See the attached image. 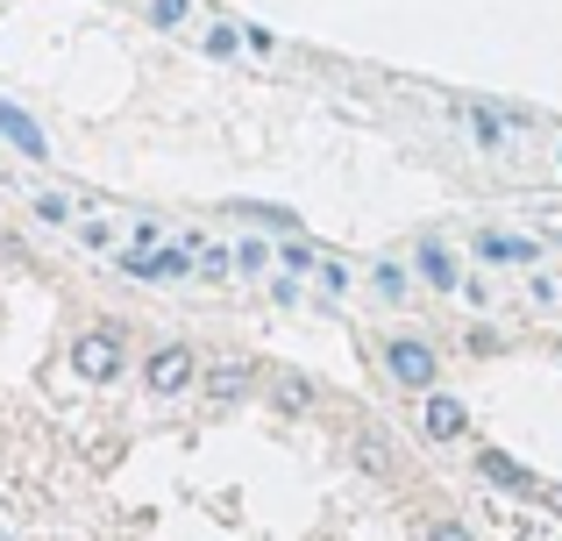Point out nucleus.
Returning <instances> with one entry per match:
<instances>
[{
    "label": "nucleus",
    "mask_w": 562,
    "mask_h": 541,
    "mask_svg": "<svg viewBox=\"0 0 562 541\" xmlns=\"http://www.w3.org/2000/svg\"><path fill=\"white\" fill-rule=\"evenodd\" d=\"M186 264H192V257L171 250L165 228H136V243L122 250V271H128V278H179Z\"/></svg>",
    "instance_id": "f257e3e1"
},
{
    "label": "nucleus",
    "mask_w": 562,
    "mask_h": 541,
    "mask_svg": "<svg viewBox=\"0 0 562 541\" xmlns=\"http://www.w3.org/2000/svg\"><path fill=\"white\" fill-rule=\"evenodd\" d=\"M71 371H79L86 385H108V377H122V335L86 328L79 342H71Z\"/></svg>",
    "instance_id": "f03ea898"
},
{
    "label": "nucleus",
    "mask_w": 562,
    "mask_h": 541,
    "mask_svg": "<svg viewBox=\"0 0 562 541\" xmlns=\"http://www.w3.org/2000/svg\"><path fill=\"white\" fill-rule=\"evenodd\" d=\"M384 371H392L398 385H413V392H435V371H441V357L420 342V335H398V342H384Z\"/></svg>",
    "instance_id": "7ed1b4c3"
},
{
    "label": "nucleus",
    "mask_w": 562,
    "mask_h": 541,
    "mask_svg": "<svg viewBox=\"0 0 562 541\" xmlns=\"http://www.w3.org/2000/svg\"><path fill=\"white\" fill-rule=\"evenodd\" d=\"M143 377H150L157 399H179L192 377H200V363H192V349H186V342H165V349L150 357V371H143Z\"/></svg>",
    "instance_id": "20e7f679"
},
{
    "label": "nucleus",
    "mask_w": 562,
    "mask_h": 541,
    "mask_svg": "<svg viewBox=\"0 0 562 541\" xmlns=\"http://www.w3.org/2000/svg\"><path fill=\"white\" fill-rule=\"evenodd\" d=\"M427 435H435V442H456V435L470 428V414H463V399H456V392H427Z\"/></svg>",
    "instance_id": "39448f33"
},
{
    "label": "nucleus",
    "mask_w": 562,
    "mask_h": 541,
    "mask_svg": "<svg viewBox=\"0 0 562 541\" xmlns=\"http://www.w3.org/2000/svg\"><path fill=\"white\" fill-rule=\"evenodd\" d=\"M477 463H484V477H492V485H506V492H535V499H541V477H535V471H520L506 449H484Z\"/></svg>",
    "instance_id": "423d86ee"
},
{
    "label": "nucleus",
    "mask_w": 562,
    "mask_h": 541,
    "mask_svg": "<svg viewBox=\"0 0 562 541\" xmlns=\"http://www.w3.org/2000/svg\"><path fill=\"white\" fill-rule=\"evenodd\" d=\"M0 136H8V143H14L22 157H43V150H50V143H43V128L29 122L22 108H8V100H0Z\"/></svg>",
    "instance_id": "0eeeda50"
},
{
    "label": "nucleus",
    "mask_w": 562,
    "mask_h": 541,
    "mask_svg": "<svg viewBox=\"0 0 562 541\" xmlns=\"http://www.w3.org/2000/svg\"><path fill=\"white\" fill-rule=\"evenodd\" d=\"M249 377H257L249 363H214V371H206V392L228 406V399H243V392H249Z\"/></svg>",
    "instance_id": "6e6552de"
},
{
    "label": "nucleus",
    "mask_w": 562,
    "mask_h": 541,
    "mask_svg": "<svg viewBox=\"0 0 562 541\" xmlns=\"http://www.w3.org/2000/svg\"><path fill=\"white\" fill-rule=\"evenodd\" d=\"M477 257H484V264H527V257H535V243H520V236H484Z\"/></svg>",
    "instance_id": "1a4fd4ad"
},
{
    "label": "nucleus",
    "mask_w": 562,
    "mask_h": 541,
    "mask_svg": "<svg viewBox=\"0 0 562 541\" xmlns=\"http://www.w3.org/2000/svg\"><path fill=\"white\" fill-rule=\"evenodd\" d=\"M420 278H427V285H441V292H456V264H449L441 243H420Z\"/></svg>",
    "instance_id": "9d476101"
},
{
    "label": "nucleus",
    "mask_w": 562,
    "mask_h": 541,
    "mask_svg": "<svg viewBox=\"0 0 562 541\" xmlns=\"http://www.w3.org/2000/svg\"><path fill=\"white\" fill-rule=\"evenodd\" d=\"M371 285L384 292V300H406V292H413V271L392 264V257H378V264H371Z\"/></svg>",
    "instance_id": "9b49d317"
},
{
    "label": "nucleus",
    "mask_w": 562,
    "mask_h": 541,
    "mask_svg": "<svg viewBox=\"0 0 562 541\" xmlns=\"http://www.w3.org/2000/svg\"><path fill=\"white\" fill-rule=\"evenodd\" d=\"M357 457L371 463V471H392V463H398V457H392V442H384L378 428H363V435H357Z\"/></svg>",
    "instance_id": "f8f14e48"
},
{
    "label": "nucleus",
    "mask_w": 562,
    "mask_h": 541,
    "mask_svg": "<svg viewBox=\"0 0 562 541\" xmlns=\"http://www.w3.org/2000/svg\"><path fill=\"white\" fill-rule=\"evenodd\" d=\"M235 214H243V222H271V228H285V236L300 228V222H292L285 207H263V200H235Z\"/></svg>",
    "instance_id": "ddd939ff"
},
{
    "label": "nucleus",
    "mask_w": 562,
    "mask_h": 541,
    "mask_svg": "<svg viewBox=\"0 0 562 541\" xmlns=\"http://www.w3.org/2000/svg\"><path fill=\"white\" fill-rule=\"evenodd\" d=\"M243 29H228V22H214V29H206V50H214V57H235V50H243Z\"/></svg>",
    "instance_id": "4468645a"
},
{
    "label": "nucleus",
    "mask_w": 562,
    "mask_h": 541,
    "mask_svg": "<svg viewBox=\"0 0 562 541\" xmlns=\"http://www.w3.org/2000/svg\"><path fill=\"white\" fill-rule=\"evenodd\" d=\"M278 399H285V406H292V414H300V406H306V399H314V385H306V377H300V371H285V377H278Z\"/></svg>",
    "instance_id": "2eb2a0df"
},
{
    "label": "nucleus",
    "mask_w": 562,
    "mask_h": 541,
    "mask_svg": "<svg viewBox=\"0 0 562 541\" xmlns=\"http://www.w3.org/2000/svg\"><path fill=\"white\" fill-rule=\"evenodd\" d=\"M186 14H192V0H150V22H157V29L186 22Z\"/></svg>",
    "instance_id": "dca6fc26"
},
{
    "label": "nucleus",
    "mask_w": 562,
    "mask_h": 541,
    "mask_svg": "<svg viewBox=\"0 0 562 541\" xmlns=\"http://www.w3.org/2000/svg\"><path fill=\"white\" fill-rule=\"evenodd\" d=\"M79 243H86V250H108L114 228H108V222H86V228H79Z\"/></svg>",
    "instance_id": "f3484780"
},
{
    "label": "nucleus",
    "mask_w": 562,
    "mask_h": 541,
    "mask_svg": "<svg viewBox=\"0 0 562 541\" xmlns=\"http://www.w3.org/2000/svg\"><path fill=\"white\" fill-rule=\"evenodd\" d=\"M36 214H43V222H71V207H65L57 193H43V200H36Z\"/></svg>",
    "instance_id": "a211bd4d"
},
{
    "label": "nucleus",
    "mask_w": 562,
    "mask_h": 541,
    "mask_svg": "<svg viewBox=\"0 0 562 541\" xmlns=\"http://www.w3.org/2000/svg\"><path fill=\"white\" fill-rule=\"evenodd\" d=\"M321 278H328V292H349V264H335V257L321 264Z\"/></svg>",
    "instance_id": "6ab92c4d"
},
{
    "label": "nucleus",
    "mask_w": 562,
    "mask_h": 541,
    "mask_svg": "<svg viewBox=\"0 0 562 541\" xmlns=\"http://www.w3.org/2000/svg\"><path fill=\"white\" fill-rule=\"evenodd\" d=\"M427 541H470V528H456V520H435V528H427Z\"/></svg>",
    "instance_id": "aec40b11"
}]
</instances>
